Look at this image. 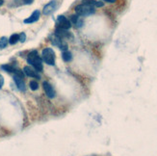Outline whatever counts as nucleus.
Returning <instances> with one entry per match:
<instances>
[{
    "label": "nucleus",
    "mask_w": 157,
    "mask_h": 156,
    "mask_svg": "<svg viewBox=\"0 0 157 156\" xmlns=\"http://www.w3.org/2000/svg\"><path fill=\"white\" fill-rule=\"evenodd\" d=\"M62 59H63V61L66 62V63L72 62V52H69L68 50L63 51L62 52Z\"/></svg>",
    "instance_id": "4468645a"
},
{
    "label": "nucleus",
    "mask_w": 157,
    "mask_h": 156,
    "mask_svg": "<svg viewBox=\"0 0 157 156\" xmlns=\"http://www.w3.org/2000/svg\"><path fill=\"white\" fill-rule=\"evenodd\" d=\"M56 7H57L56 0H52V1H50L49 3H47L45 6L44 7V10H42V14H44L45 15H50L51 13H53L54 11H55Z\"/></svg>",
    "instance_id": "423d86ee"
},
{
    "label": "nucleus",
    "mask_w": 157,
    "mask_h": 156,
    "mask_svg": "<svg viewBox=\"0 0 157 156\" xmlns=\"http://www.w3.org/2000/svg\"><path fill=\"white\" fill-rule=\"evenodd\" d=\"M25 40H26V35H25V33H20V35H19V41L20 42H24Z\"/></svg>",
    "instance_id": "aec40b11"
},
{
    "label": "nucleus",
    "mask_w": 157,
    "mask_h": 156,
    "mask_svg": "<svg viewBox=\"0 0 157 156\" xmlns=\"http://www.w3.org/2000/svg\"><path fill=\"white\" fill-rule=\"evenodd\" d=\"M27 63L33 66V68L38 72L42 71V68H42V60L38 54L37 50H33L29 53L28 56H27Z\"/></svg>",
    "instance_id": "f257e3e1"
},
{
    "label": "nucleus",
    "mask_w": 157,
    "mask_h": 156,
    "mask_svg": "<svg viewBox=\"0 0 157 156\" xmlns=\"http://www.w3.org/2000/svg\"><path fill=\"white\" fill-rule=\"evenodd\" d=\"M23 73L25 75L29 77H33V78H37V79H41V75L38 73V71L35 68H32L30 67H24L23 68Z\"/></svg>",
    "instance_id": "6e6552de"
},
{
    "label": "nucleus",
    "mask_w": 157,
    "mask_h": 156,
    "mask_svg": "<svg viewBox=\"0 0 157 156\" xmlns=\"http://www.w3.org/2000/svg\"><path fill=\"white\" fill-rule=\"evenodd\" d=\"M8 42H9V40L7 39V38L6 37H2L1 39H0V48H1V49L5 48V47L7 46Z\"/></svg>",
    "instance_id": "f3484780"
},
{
    "label": "nucleus",
    "mask_w": 157,
    "mask_h": 156,
    "mask_svg": "<svg viewBox=\"0 0 157 156\" xmlns=\"http://www.w3.org/2000/svg\"><path fill=\"white\" fill-rule=\"evenodd\" d=\"M3 84H4V78H3V76H2V75L0 74V89L2 88Z\"/></svg>",
    "instance_id": "412c9836"
},
{
    "label": "nucleus",
    "mask_w": 157,
    "mask_h": 156,
    "mask_svg": "<svg viewBox=\"0 0 157 156\" xmlns=\"http://www.w3.org/2000/svg\"><path fill=\"white\" fill-rule=\"evenodd\" d=\"M70 20H72L70 22H72V24H74L77 28L81 27V26L83 25L82 18H81V17H79V15H70Z\"/></svg>",
    "instance_id": "f8f14e48"
},
{
    "label": "nucleus",
    "mask_w": 157,
    "mask_h": 156,
    "mask_svg": "<svg viewBox=\"0 0 157 156\" xmlns=\"http://www.w3.org/2000/svg\"><path fill=\"white\" fill-rule=\"evenodd\" d=\"M14 81H15V85H17V87L19 91H21V92H25L26 85H25V82L23 80V77L18 76V75H14Z\"/></svg>",
    "instance_id": "1a4fd4ad"
},
{
    "label": "nucleus",
    "mask_w": 157,
    "mask_h": 156,
    "mask_svg": "<svg viewBox=\"0 0 157 156\" xmlns=\"http://www.w3.org/2000/svg\"><path fill=\"white\" fill-rule=\"evenodd\" d=\"M1 68L4 69V71H6L7 72H11V73H15V69H17L13 66H11V65H3V66H1Z\"/></svg>",
    "instance_id": "dca6fc26"
},
{
    "label": "nucleus",
    "mask_w": 157,
    "mask_h": 156,
    "mask_svg": "<svg viewBox=\"0 0 157 156\" xmlns=\"http://www.w3.org/2000/svg\"><path fill=\"white\" fill-rule=\"evenodd\" d=\"M29 86H30V89L32 91H36V90L39 89V84H38V82H36L35 80H32V81H30Z\"/></svg>",
    "instance_id": "6ab92c4d"
},
{
    "label": "nucleus",
    "mask_w": 157,
    "mask_h": 156,
    "mask_svg": "<svg viewBox=\"0 0 157 156\" xmlns=\"http://www.w3.org/2000/svg\"><path fill=\"white\" fill-rule=\"evenodd\" d=\"M18 41H19V35L18 34H13L12 36L10 37V39H9V44L10 45H15Z\"/></svg>",
    "instance_id": "2eb2a0df"
},
{
    "label": "nucleus",
    "mask_w": 157,
    "mask_h": 156,
    "mask_svg": "<svg viewBox=\"0 0 157 156\" xmlns=\"http://www.w3.org/2000/svg\"><path fill=\"white\" fill-rule=\"evenodd\" d=\"M55 37L59 38V39L62 40H68V39H72V35L68 32V30H63L60 28H56L55 30Z\"/></svg>",
    "instance_id": "0eeeda50"
},
{
    "label": "nucleus",
    "mask_w": 157,
    "mask_h": 156,
    "mask_svg": "<svg viewBox=\"0 0 157 156\" xmlns=\"http://www.w3.org/2000/svg\"><path fill=\"white\" fill-rule=\"evenodd\" d=\"M40 17H41V12L40 11H35V12L32 14L29 18H27L23 20V22L26 23V24H29V23H34L36 21H38L40 19Z\"/></svg>",
    "instance_id": "9b49d317"
},
{
    "label": "nucleus",
    "mask_w": 157,
    "mask_h": 156,
    "mask_svg": "<svg viewBox=\"0 0 157 156\" xmlns=\"http://www.w3.org/2000/svg\"><path fill=\"white\" fill-rule=\"evenodd\" d=\"M82 3L88 4L90 6L94 7V8H100L104 6V3L101 1H96V0H83Z\"/></svg>",
    "instance_id": "ddd939ff"
},
{
    "label": "nucleus",
    "mask_w": 157,
    "mask_h": 156,
    "mask_svg": "<svg viewBox=\"0 0 157 156\" xmlns=\"http://www.w3.org/2000/svg\"><path fill=\"white\" fill-rule=\"evenodd\" d=\"M3 4H4V0H0V6H2Z\"/></svg>",
    "instance_id": "5701e85b"
},
{
    "label": "nucleus",
    "mask_w": 157,
    "mask_h": 156,
    "mask_svg": "<svg viewBox=\"0 0 157 156\" xmlns=\"http://www.w3.org/2000/svg\"><path fill=\"white\" fill-rule=\"evenodd\" d=\"M34 0H15V2L17 5L20 6V5H28V4H31L33 3Z\"/></svg>",
    "instance_id": "a211bd4d"
},
{
    "label": "nucleus",
    "mask_w": 157,
    "mask_h": 156,
    "mask_svg": "<svg viewBox=\"0 0 157 156\" xmlns=\"http://www.w3.org/2000/svg\"><path fill=\"white\" fill-rule=\"evenodd\" d=\"M42 60L45 64L49 66H54L55 65V52L50 47H46L42 50Z\"/></svg>",
    "instance_id": "7ed1b4c3"
},
{
    "label": "nucleus",
    "mask_w": 157,
    "mask_h": 156,
    "mask_svg": "<svg viewBox=\"0 0 157 156\" xmlns=\"http://www.w3.org/2000/svg\"><path fill=\"white\" fill-rule=\"evenodd\" d=\"M57 28H60L63 30H68L72 28V22L64 15H59L57 18Z\"/></svg>",
    "instance_id": "20e7f679"
},
{
    "label": "nucleus",
    "mask_w": 157,
    "mask_h": 156,
    "mask_svg": "<svg viewBox=\"0 0 157 156\" xmlns=\"http://www.w3.org/2000/svg\"><path fill=\"white\" fill-rule=\"evenodd\" d=\"M42 88H44L45 93L46 94V95L48 96V98H55V95H56L55 90H54V88L47 81L42 82Z\"/></svg>",
    "instance_id": "39448f33"
},
{
    "label": "nucleus",
    "mask_w": 157,
    "mask_h": 156,
    "mask_svg": "<svg viewBox=\"0 0 157 156\" xmlns=\"http://www.w3.org/2000/svg\"><path fill=\"white\" fill-rule=\"evenodd\" d=\"M52 42H53L54 45H57L62 51H66V50H68V44H67V42L65 41L64 40L59 39V38L55 37V38H54V39L52 40Z\"/></svg>",
    "instance_id": "9d476101"
},
{
    "label": "nucleus",
    "mask_w": 157,
    "mask_h": 156,
    "mask_svg": "<svg viewBox=\"0 0 157 156\" xmlns=\"http://www.w3.org/2000/svg\"><path fill=\"white\" fill-rule=\"evenodd\" d=\"M102 1H106V2H109V3H115L117 0H102Z\"/></svg>",
    "instance_id": "4be33fe9"
},
{
    "label": "nucleus",
    "mask_w": 157,
    "mask_h": 156,
    "mask_svg": "<svg viewBox=\"0 0 157 156\" xmlns=\"http://www.w3.org/2000/svg\"><path fill=\"white\" fill-rule=\"evenodd\" d=\"M74 10L76 15H79V17H89V15H92L95 13V9L94 7H92L90 5L85 4V3H81L77 5V6L74 8Z\"/></svg>",
    "instance_id": "f03ea898"
}]
</instances>
